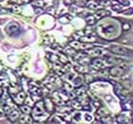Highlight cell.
<instances>
[{
	"label": "cell",
	"instance_id": "484cf974",
	"mask_svg": "<svg viewBox=\"0 0 133 124\" xmlns=\"http://www.w3.org/2000/svg\"><path fill=\"white\" fill-rule=\"evenodd\" d=\"M85 118H86L87 121H91L92 120V116H90V115H89V114H86V115H85Z\"/></svg>",
	"mask_w": 133,
	"mask_h": 124
},
{
	"label": "cell",
	"instance_id": "5b68a950",
	"mask_svg": "<svg viewBox=\"0 0 133 124\" xmlns=\"http://www.w3.org/2000/svg\"><path fill=\"white\" fill-rule=\"evenodd\" d=\"M90 64H91L92 67L95 69H102V68H104L105 65V61L102 60V59H94V60L91 62Z\"/></svg>",
	"mask_w": 133,
	"mask_h": 124
},
{
	"label": "cell",
	"instance_id": "ac0fdd59",
	"mask_svg": "<svg viewBox=\"0 0 133 124\" xmlns=\"http://www.w3.org/2000/svg\"><path fill=\"white\" fill-rule=\"evenodd\" d=\"M48 57H50V58H49V60H50V61H51V62H53V63H58V62H59L58 56L54 55V54H49V55H48Z\"/></svg>",
	"mask_w": 133,
	"mask_h": 124
},
{
	"label": "cell",
	"instance_id": "4fadbf2b",
	"mask_svg": "<svg viewBox=\"0 0 133 124\" xmlns=\"http://www.w3.org/2000/svg\"><path fill=\"white\" fill-rule=\"evenodd\" d=\"M80 41L84 42V43H92V42L96 41V37L91 36V35H85V36H83V37H81Z\"/></svg>",
	"mask_w": 133,
	"mask_h": 124
},
{
	"label": "cell",
	"instance_id": "5bb4252c",
	"mask_svg": "<svg viewBox=\"0 0 133 124\" xmlns=\"http://www.w3.org/2000/svg\"><path fill=\"white\" fill-rule=\"evenodd\" d=\"M72 17L70 16V15H68V14H66V15H64V16H61L60 18H59V21H60V23H62V24H68V23L70 21V19H71Z\"/></svg>",
	"mask_w": 133,
	"mask_h": 124
},
{
	"label": "cell",
	"instance_id": "9c48e42d",
	"mask_svg": "<svg viewBox=\"0 0 133 124\" xmlns=\"http://www.w3.org/2000/svg\"><path fill=\"white\" fill-rule=\"evenodd\" d=\"M32 118L30 116V115H27V114H23L20 116V118L18 119V121L20 123H31L32 122Z\"/></svg>",
	"mask_w": 133,
	"mask_h": 124
},
{
	"label": "cell",
	"instance_id": "7a4b0ae2",
	"mask_svg": "<svg viewBox=\"0 0 133 124\" xmlns=\"http://www.w3.org/2000/svg\"><path fill=\"white\" fill-rule=\"evenodd\" d=\"M11 97L14 103H16V104H18V105L22 104L23 102L25 101L26 98H27L25 92H23V91H19L17 94H15V95H11Z\"/></svg>",
	"mask_w": 133,
	"mask_h": 124
},
{
	"label": "cell",
	"instance_id": "2e32d148",
	"mask_svg": "<svg viewBox=\"0 0 133 124\" xmlns=\"http://www.w3.org/2000/svg\"><path fill=\"white\" fill-rule=\"evenodd\" d=\"M72 106V107L74 108V109H82L83 108V106H82V104H81L79 101H75V100H72L71 101V104H70Z\"/></svg>",
	"mask_w": 133,
	"mask_h": 124
},
{
	"label": "cell",
	"instance_id": "83f0119b",
	"mask_svg": "<svg viewBox=\"0 0 133 124\" xmlns=\"http://www.w3.org/2000/svg\"><path fill=\"white\" fill-rule=\"evenodd\" d=\"M32 0H22V4H27V3L31 2Z\"/></svg>",
	"mask_w": 133,
	"mask_h": 124
},
{
	"label": "cell",
	"instance_id": "e0dca14e",
	"mask_svg": "<svg viewBox=\"0 0 133 124\" xmlns=\"http://www.w3.org/2000/svg\"><path fill=\"white\" fill-rule=\"evenodd\" d=\"M73 83H74V85H76V86L81 85V84L83 83V78L77 77V78H75V79H73Z\"/></svg>",
	"mask_w": 133,
	"mask_h": 124
},
{
	"label": "cell",
	"instance_id": "277c9868",
	"mask_svg": "<svg viewBox=\"0 0 133 124\" xmlns=\"http://www.w3.org/2000/svg\"><path fill=\"white\" fill-rule=\"evenodd\" d=\"M109 50L111 52L115 53V54H119V55H125L128 53V49L120 46H111L109 47Z\"/></svg>",
	"mask_w": 133,
	"mask_h": 124
},
{
	"label": "cell",
	"instance_id": "3957f363",
	"mask_svg": "<svg viewBox=\"0 0 133 124\" xmlns=\"http://www.w3.org/2000/svg\"><path fill=\"white\" fill-rule=\"evenodd\" d=\"M20 116H21V111H19L18 109H16V107H15L11 110V112L10 113V115H9L7 118H8V119L10 120V121L15 122V121L18 120V119L20 118Z\"/></svg>",
	"mask_w": 133,
	"mask_h": 124
},
{
	"label": "cell",
	"instance_id": "ba28073f",
	"mask_svg": "<svg viewBox=\"0 0 133 124\" xmlns=\"http://www.w3.org/2000/svg\"><path fill=\"white\" fill-rule=\"evenodd\" d=\"M86 5L88 8L92 9V10H101V9H103V6L98 1H89V2L87 3Z\"/></svg>",
	"mask_w": 133,
	"mask_h": 124
},
{
	"label": "cell",
	"instance_id": "8992f818",
	"mask_svg": "<svg viewBox=\"0 0 133 124\" xmlns=\"http://www.w3.org/2000/svg\"><path fill=\"white\" fill-rule=\"evenodd\" d=\"M85 53L90 57H98L102 54V49L100 48H93V49H86Z\"/></svg>",
	"mask_w": 133,
	"mask_h": 124
},
{
	"label": "cell",
	"instance_id": "f1b7e54d",
	"mask_svg": "<svg viewBox=\"0 0 133 124\" xmlns=\"http://www.w3.org/2000/svg\"><path fill=\"white\" fill-rule=\"evenodd\" d=\"M132 101H133V97H132Z\"/></svg>",
	"mask_w": 133,
	"mask_h": 124
},
{
	"label": "cell",
	"instance_id": "7c38bea8",
	"mask_svg": "<svg viewBox=\"0 0 133 124\" xmlns=\"http://www.w3.org/2000/svg\"><path fill=\"white\" fill-rule=\"evenodd\" d=\"M10 7L9 9L11 10V12H14V13H19L20 11H21V6L19 4H16V3H12V4H10Z\"/></svg>",
	"mask_w": 133,
	"mask_h": 124
},
{
	"label": "cell",
	"instance_id": "52a82bcc",
	"mask_svg": "<svg viewBox=\"0 0 133 124\" xmlns=\"http://www.w3.org/2000/svg\"><path fill=\"white\" fill-rule=\"evenodd\" d=\"M124 73V69H122L120 66H113L109 69V74L112 76H121Z\"/></svg>",
	"mask_w": 133,
	"mask_h": 124
},
{
	"label": "cell",
	"instance_id": "6da1fadb",
	"mask_svg": "<svg viewBox=\"0 0 133 124\" xmlns=\"http://www.w3.org/2000/svg\"><path fill=\"white\" fill-rule=\"evenodd\" d=\"M5 32L9 36H17L20 32V25L17 22H11L9 25L6 26Z\"/></svg>",
	"mask_w": 133,
	"mask_h": 124
},
{
	"label": "cell",
	"instance_id": "44dd1931",
	"mask_svg": "<svg viewBox=\"0 0 133 124\" xmlns=\"http://www.w3.org/2000/svg\"><path fill=\"white\" fill-rule=\"evenodd\" d=\"M123 13L125 14V15H130V14L133 13V9L130 8V9H128V10H125V11H123Z\"/></svg>",
	"mask_w": 133,
	"mask_h": 124
},
{
	"label": "cell",
	"instance_id": "9a60e30c",
	"mask_svg": "<svg viewBox=\"0 0 133 124\" xmlns=\"http://www.w3.org/2000/svg\"><path fill=\"white\" fill-rule=\"evenodd\" d=\"M32 5L34 7H38V8H43L45 5L44 0H34L32 2Z\"/></svg>",
	"mask_w": 133,
	"mask_h": 124
},
{
	"label": "cell",
	"instance_id": "d4e9b609",
	"mask_svg": "<svg viewBox=\"0 0 133 124\" xmlns=\"http://www.w3.org/2000/svg\"><path fill=\"white\" fill-rule=\"evenodd\" d=\"M112 10L113 11H121L122 10V7L121 6H112Z\"/></svg>",
	"mask_w": 133,
	"mask_h": 124
},
{
	"label": "cell",
	"instance_id": "4316f807",
	"mask_svg": "<svg viewBox=\"0 0 133 124\" xmlns=\"http://www.w3.org/2000/svg\"><path fill=\"white\" fill-rule=\"evenodd\" d=\"M4 116H6L5 112H4V109L0 107V119H2V118H4Z\"/></svg>",
	"mask_w": 133,
	"mask_h": 124
},
{
	"label": "cell",
	"instance_id": "8fae6325",
	"mask_svg": "<svg viewBox=\"0 0 133 124\" xmlns=\"http://www.w3.org/2000/svg\"><path fill=\"white\" fill-rule=\"evenodd\" d=\"M19 110L21 111V113L27 114V115H31V112H32V109H31V106H29L27 104H20Z\"/></svg>",
	"mask_w": 133,
	"mask_h": 124
},
{
	"label": "cell",
	"instance_id": "30bf717a",
	"mask_svg": "<svg viewBox=\"0 0 133 124\" xmlns=\"http://www.w3.org/2000/svg\"><path fill=\"white\" fill-rule=\"evenodd\" d=\"M98 19H100V18L98 17L97 14H95V15H89L86 18V22L88 25L91 26V25H94L95 23L97 22Z\"/></svg>",
	"mask_w": 133,
	"mask_h": 124
},
{
	"label": "cell",
	"instance_id": "d6986e66",
	"mask_svg": "<svg viewBox=\"0 0 133 124\" xmlns=\"http://www.w3.org/2000/svg\"><path fill=\"white\" fill-rule=\"evenodd\" d=\"M25 104H27V105H29V106L32 107V106H34V100H33L32 99H30V98H26Z\"/></svg>",
	"mask_w": 133,
	"mask_h": 124
},
{
	"label": "cell",
	"instance_id": "ffe728a7",
	"mask_svg": "<svg viewBox=\"0 0 133 124\" xmlns=\"http://www.w3.org/2000/svg\"><path fill=\"white\" fill-rule=\"evenodd\" d=\"M75 69H76L77 71H79V73H85V72L87 71L86 67H85L84 65H79V67H78V66H76V67H75Z\"/></svg>",
	"mask_w": 133,
	"mask_h": 124
},
{
	"label": "cell",
	"instance_id": "cb8c5ba5",
	"mask_svg": "<svg viewBox=\"0 0 133 124\" xmlns=\"http://www.w3.org/2000/svg\"><path fill=\"white\" fill-rule=\"evenodd\" d=\"M129 28H130V25H129L128 23L123 24V30H124V31H128Z\"/></svg>",
	"mask_w": 133,
	"mask_h": 124
},
{
	"label": "cell",
	"instance_id": "603a6c76",
	"mask_svg": "<svg viewBox=\"0 0 133 124\" xmlns=\"http://www.w3.org/2000/svg\"><path fill=\"white\" fill-rule=\"evenodd\" d=\"M118 2H120L123 6H128L129 5V1L128 0H117Z\"/></svg>",
	"mask_w": 133,
	"mask_h": 124
},
{
	"label": "cell",
	"instance_id": "7402d4cb",
	"mask_svg": "<svg viewBox=\"0 0 133 124\" xmlns=\"http://www.w3.org/2000/svg\"><path fill=\"white\" fill-rule=\"evenodd\" d=\"M76 0H64V4L66 6H71Z\"/></svg>",
	"mask_w": 133,
	"mask_h": 124
}]
</instances>
